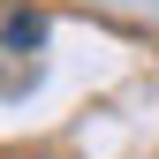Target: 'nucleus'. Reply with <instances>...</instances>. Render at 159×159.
Listing matches in <instances>:
<instances>
[{
  "mask_svg": "<svg viewBox=\"0 0 159 159\" xmlns=\"http://www.w3.org/2000/svg\"><path fill=\"white\" fill-rule=\"evenodd\" d=\"M46 46V15H30V8H8V53L15 61H30V53ZM38 68V61H30Z\"/></svg>",
  "mask_w": 159,
  "mask_h": 159,
  "instance_id": "f257e3e1",
  "label": "nucleus"
}]
</instances>
